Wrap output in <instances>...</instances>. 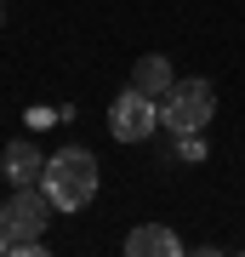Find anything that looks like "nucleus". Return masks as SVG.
Returning a JSON list of instances; mask_svg holds the SVG:
<instances>
[{
    "instance_id": "f257e3e1",
    "label": "nucleus",
    "mask_w": 245,
    "mask_h": 257,
    "mask_svg": "<svg viewBox=\"0 0 245 257\" xmlns=\"http://www.w3.org/2000/svg\"><path fill=\"white\" fill-rule=\"evenodd\" d=\"M40 189L52 194L57 211H80V206H91V194H97V155H91V149H80V143L57 149V155L46 160V172H40Z\"/></svg>"
},
{
    "instance_id": "f03ea898",
    "label": "nucleus",
    "mask_w": 245,
    "mask_h": 257,
    "mask_svg": "<svg viewBox=\"0 0 245 257\" xmlns=\"http://www.w3.org/2000/svg\"><path fill=\"white\" fill-rule=\"evenodd\" d=\"M211 114H217V86L200 80V74H194V80H177L171 92L160 97V126L177 132V138L182 132H205Z\"/></svg>"
},
{
    "instance_id": "7ed1b4c3",
    "label": "nucleus",
    "mask_w": 245,
    "mask_h": 257,
    "mask_svg": "<svg viewBox=\"0 0 245 257\" xmlns=\"http://www.w3.org/2000/svg\"><path fill=\"white\" fill-rule=\"evenodd\" d=\"M52 194L35 189V183H23V189H12V200L0 206V229H6L12 240H40L46 234V223H52Z\"/></svg>"
},
{
    "instance_id": "20e7f679",
    "label": "nucleus",
    "mask_w": 245,
    "mask_h": 257,
    "mask_svg": "<svg viewBox=\"0 0 245 257\" xmlns=\"http://www.w3.org/2000/svg\"><path fill=\"white\" fill-rule=\"evenodd\" d=\"M154 126H160V97H148V92H137V86H126V92L109 103V132H114L120 143L154 138Z\"/></svg>"
},
{
    "instance_id": "39448f33",
    "label": "nucleus",
    "mask_w": 245,
    "mask_h": 257,
    "mask_svg": "<svg viewBox=\"0 0 245 257\" xmlns=\"http://www.w3.org/2000/svg\"><path fill=\"white\" fill-rule=\"evenodd\" d=\"M126 251H131V257H177L182 240L165 229V223H143V229L126 234Z\"/></svg>"
},
{
    "instance_id": "423d86ee",
    "label": "nucleus",
    "mask_w": 245,
    "mask_h": 257,
    "mask_svg": "<svg viewBox=\"0 0 245 257\" xmlns=\"http://www.w3.org/2000/svg\"><path fill=\"white\" fill-rule=\"evenodd\" d=\"M0 166H6V183H12V189L40 183V172H46V160H40V149H35V143H6Z\"/></svg>"
},
{
    "instance_id": "0eeeda50",
    "label": "nucleus",
    "mask_w": 245,
    "mask_h": 257,
    "mask_svg": "<svg viewBox=\"0 0 245 257\" xmlns=\"http://www.w3.org/2000/svg\"><path fill=\"white\" fill-rule=\"evenodd\" d=\"M131 86H137V92H148V97H165V92H171V86H177V74H171V57H137V63H131Z\"/></svg>"
},
{
    "instance_id": "6e6552de",
    "label": "nucleus",
    "mask_w": 245,
    "mask_h": 257,
    "mask_svg": "<svg viewBox=\"0 0 245 257\" xmlns=\"http://www.w3.org/2000/svg\"><path fill=\"white\" fill-rule=\"evenodd\" d=\"M0 251H12V234H6V229H0Z\"/></svg>"
},
{
    "instance_id": "1a4fd4ad",
    "label": "nucleus",
    "mask_w": 245,
    "mask_h": 257,
    "mask_svg": "<svg viewBox=\"0 0 245 257\" xmlns=\"http://www.w3.org/2000/svg\"><path fill=\"white\" fill-rule=\"evenodd\" d=\"M0 23H6V0H0Z\"/></svg>"
}]
</instances>
